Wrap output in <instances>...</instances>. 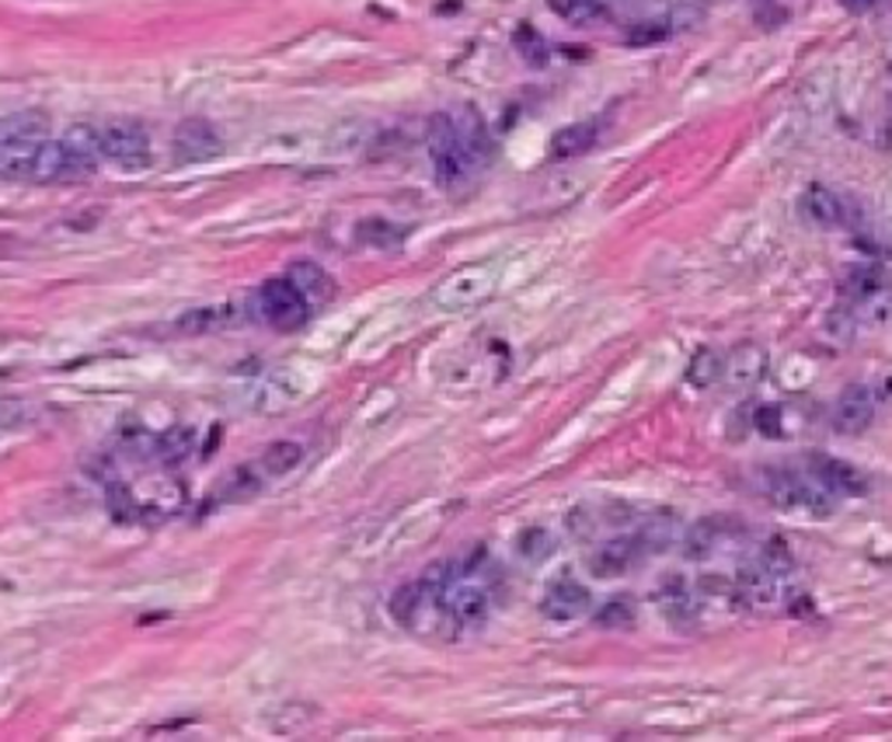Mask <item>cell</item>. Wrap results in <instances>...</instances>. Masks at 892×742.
Instances as JSON below:
<instances>
[{"mask_svg":"<svg viewBox=\"0 0 892 742\" xmlns=\"http://www.w3.org/2000/svg\"><path fill=\"white\" fill-rule=\"evenodd\" d=\"M102 161V129L88 123L71 126L60 140H49L31 168V181H67L88 175Z\"/></svg>","mask_w":892,"mask_h":742,"instance_id":"cell-1","label":"cell"},{"mask_svg":"<svg viewBox=\"0 0 892 742\" xmlns=\"http://www.w3.org/2000/svg\"><path fill=\"white\" fill-rule=\"evenodd\" d=\"M49 143V119L42 112H14L0 119V178H31L39 151Z\"/></svg>","mask_w":892,"mask_h":742,"instance_id":"cell-2","label":"cell"},{"mask_svg":"<svg viewBox=\"0 0 892 742\" xmlns=\"http://www.w3.org/2000/svg\"><path fill=\"white\" fill-rule=\"evenodd\" d=\"M255 318L266 321L276 332H296L310 318L307 296L290 283V276L269 279L266 286L255 293Z\"/></svg>","mask_w":892,"mask_h":742,"instance_id":"cell-3","label":"cell"},{"mask_svg":"<svg viewBox=\"0 0 892 742\" xmlns=\"http://www.w3.org/2000/svg\"><path fill=\"white\" fill-rule=\"evenodd\" d=\"M499 286V269L495 266H460L436 286L433 300L439 310H471L477 304H485L488 296Z\"/></svg>","mask_w":892,"mask_h":742,"instance_id":"cell-4","label":"cell"},{"mask_svg":"<svg viewBox=\"0 0 892 742\" xmlns=\"http://www.w3.org/2000/svg\"><path fill=\"white\" fill-rule=\"evenodd\" d=\"M102 157L123 171L151 168V133L137 119H112L102 126Z\"/></svg>","mask_w":892,"mask_h":742,"instance_id":"cell-5","label":"cell"},{"mask_svg":"<svg viewBox=\"0 0 892 742\" xmlns=\"http://www.w3.org/2000/svg\"><path fill=\"white\" fill-rule=\"evenodd\" d=\"M429 157H433V171L443 189L457 186L464 171L471 168V161L464 154V146L457 140V126L450 115H433L429 123Z\"/></svg>","mask_w":892,"mask_h":742,"instance_id":"cell-6","label":"cell"},{"mask_svg":"<svg viewBox=\"0 0 892 742\" xmlns=\"http://www.w3.org/2000/svg\"><path fill=\"white\" fill-rule=\"evenodd\" d=\"M436 592L443 610L457 624H477L488 614V589L474 579H460V575H436Z\"/></svg>","mask_w":892,"mask_h":742,"instance_id":"cell-7","label":"cell"},{"mask_svg":"<svg viewBox=\"0 0 892 742\" xmlns=\"http://www.w3.org/2000/svg\"><path fill=\"white\" fill-rule=\"evenodd\" d=\"M171 151H175L178 164H203V161H213L224 154V137L209 119L192 115V119H181L175 126Z\"/></svg>","mask_w":892,"mask_h":742,"instance_id":"cell-8","label":"cell"},{"mask_svg":"<svg viewBox=\"0 0 892 742\" xmlns=\"http://www.w3.org/2000/svg\"><path fill=\"white\" fill-rule=\"evenodd\" d=\"M767 495H770V502L774 506H781V509H802V513H830V495L819 491L816 485H808L805 477L799 474H791V471H770L767 474Z\"/></svg>","mask_w":892,"mask_h":742,"instance_id":"cell-9","label":"cell"},{"mask_svg":"<svg viewBox=\"0 0 892 742\" xmlns=\"http://www.w3.org/2000/svg\"><path fill=\"white\" fill-rule=\"evenodd\" d=\"M767 373V349L760 342H739L729 349L722 362V381L725 387H732L736 394L753 391Z\"/></svg>","mask_w":892,"mask_h":742,"instance_id":"cell-10","label":"cell"},{"mask_svg":"<svg viewBox=\"0 0 892 742\" xmlns=\"http://www.w3.org/2000/svg\"><path fill=\"white\" fill-rule=\"evenodd\" d=\"M871 415H875V398L865 384H851L840 391L837 398V408H833V428L844 436H857L865 433L871 425Z\"/></svg>","mask_w":892,"mask_h":742,"instance_id":"cell-11","label":"cell"},{"mask_svg":"<svg viewBox=\"0 0 892 742\" xmlns=\"http://www.w3.org/2000/svg\"><path fill=\"white\" fill-rule=\"evenodd\" d=\"M586 606H589V589L583 583L558 579V583H551L548 592H544L540 614L548 621H572V617L586 614Z\"/></svg>","mask_w":892,"mask_h":742,"instance_id":"cell-12","label":"cell"},{"mask_svg":"<svg viewBox=\"0 0 892 742\" xmlns=\"http://www.w3.org/2000/svg\"><path fill=\"white\" fill-rule=\"evenodd\" d=\"M638 558L641 554L635 548V537H617V540L603 543V548L589 558V572L600 575V579H614V575H624L632 568Z\"/></svg>","mask_w":892,"mask_h":742,"instance_id":"cell-13","label":"cell"},{"mask_svg":"<svg viewBox=\"0 0 892 742\" xmlns=\"http://www.w3.org/2000/svg\"><path fill=\"white\" fill-rule=\"evenodd\" d=\"M290 283L307 296V304H328L335 296V283L318 261H293L290 266Z\"/></svg>","mask_w":892,"mask_h":742,"instance_id":"cell-14","label":"cell"},{"mask_svg":"<svg viewBox=\"0 0 892 742\" xmlns=\"http://www.w3.org/2000/svg\"><path fill=\"white\" fill-rule=\"evenodd\" d=\"M802 206L808 213V220L816 227H844L848 217H844V200L826 189V186H808L805 195H802Z\"/></svg>","mask_w":892,"mask_h":742,"instance_id":"cell-15","label":"cell"},{"mask_svg":"<svg viewBox=\"0 0 892 742\" xmlns=\"http://www.w3.org/2000/svg\"><path fill=\"white\" fill-rule=\"evenodd\" d=\"M457 126V140L460 146H464V154L471 164H482L492 157V140H488V129L482 123V115H477L474 108H464L460 112V119H454Z\"/></svg>","mask_w":892,"mask_h":742,"instance_id":"cell-16","label":"cell"},{"mask_svg":"<svg viewBox=\"0 0 892 742\" xmlns=\"http://www.w3.org/2000/svg\"><path fill=\"white\" fill-rule=\"evenodd\" d=\"M673 530H676V516H673V513H663V509H659V513H652L649 520H641V526L632 534L638 554L646 558V554L666 551V548H670V540H673Z\"/></svg>","mask_w":892,"mask_h":742,"instance_id":"cell-17","label":"cell"},{"mask_svg":"<svg viewBox=\"0 0 892 742\" xmlns=\"http://www.w3.org/2000/svg\"><path fill=\"white\" fill-rule=\"evenodd\" d=\"M816 477L837 495H862L868 488L865 474H857L851 464H844V460H830V457L816 460Z\"/></svg>","mask_w":892,"mask_h":742,"instance_id":"cell-18","label":"cell"},{"mask_svg":"<svg viewBox=\"0 0 892 742\" xmlns=\"http://www.w3.org/2000/svg\"><path fill=\"white\" fill-rule=\"evenodd\" d=\"M592 143H597V123H572L551 137V154L558 161H569V157L586 154Z\"/></svg>","mask_w":892,"mask_h":742,"instance_id":"cell-19","label":"cell"},{"mask_svg":"<svg viewBox=\"0 0 892 742\" xmlns=\"http://www.w3.org/2000/svg\"><path fill=\"white\" fill-rule=\"evenodd\" d=\"M722 526H725L722 516H708V520H698V523L690 526L687 537H684V554L690 558V562H704V558L718 548Z\"/></svg>","mask_w":892,"mask_h":742,"instance_id":"cell-20","label":"cell"},{"mask_svg":"<svg viewBox=\"0 0 892 742\" xmlns=\"http://www.w3.org/2000/svg\"><path fill=\"white\" fill-rule=\"evenodd\" d=\"M301 460H304V447H301V443L279 439V443H272V447L258 457V471L266 474V477H283L293 468H301Z\"/></svg>","mask_w":892,"mask_h":742,"instance_id":"cell-21","label":"cell"},{"mask_svg":"<svg viewBox=\"0 0 892 742\" xmlns=\"http://www.w3.org/2000/svg\"><path fill=\"white\" fill-rule=\"evenodd\" d=\"M722 362L725 356H718L715 349H698L690 356V367H687V384L698 387V391H708L722 381Z\"/></svg>","mask_w":892,"mask_h":742,"instance_id":"cell-22","label":"cell"},{"mask_svg":"<svg viewBox=\"0 0 892 742\" xmlns=\"http://www.w3.org/2000/svg\"><path fill=\"white\" fill-rule=\"evenodd\" d=\"M774 583H778V575H770L764 565H753V568H742L739 575V592L747 597L753 606H767L774 603Z\"/></svg>","mask_w":892,"mask_h":742,"instance_id":"cell-23","label":"cell"},{"mask_svg":"<svg viewBox=\"0 0 892 742\" xmlns=\"http://www.w3.org/2000/svg\"><path fill=\"white\" fill-rule=\"evenodd\" d=\"M597 628H607V631H621V628H632L638 621V606L632 597H617V600H607L600 610H597Z\"/></svg>","mask_w":892,"mask_h":742,"instance_id":"cell-24","label":"cell"},{"mask_svg":"<svg viewBox=\"0 0 892 742\" xmlns=\"http://www.w3.org/2000/svg\"><path fill=\"white\" fill-rule=\"evenodd\" d=\"M548 4L558 18H565L569 25H592L607 14L600 0H548Z\"/></svg>","mask_w":892,"mask_h":742,"instance_id":"cell-25","label":"cell"},{"mask_svg":"<svg viewBox=\"0 0 892 742\" xmlns=\"http://www.w3.org/2000/svg\"><path fill=\"white\" fill-rule=\"evenodd\" d=\"M262 488V474L255 468H238L227 474V482L220 485V502H244Z\"/></svg>","mask_w":892,"mask_h":742,"instance_id":"cell-26","label":"cell"},{"mask_svg":"<svg viewBox=\"0 0 892 742\" xmlns=\"http://www.w3.org/2000/svg\"><path fill=\"white\" fill-rule=\"evenodd\" d=\"M192 443H195L192 428H171V433H164L154 443V453H157V460H164V464H178V460L189 457Z\"/></svg>","mask_w":892,"mask_h":742,"instance_id":"cell-27","label":"cell"},{"mask_svg":"<svg viewBox=\"0 0 892 742\" xmlns=\"http://www.w3.org/2000/svg\"><path fill=\"white\" fill-rule=\"evenodd\" d=\"M227 321H230L227 307H200V310H192V315L178 318V328L181 332H192V335H206L213 328H224Z\"/></svg>","mask_w":892,"mask_h":742,"instance_id":"cell-28","label":"cell"},{"mask_svg":"<svg viewBox=\"0 0 892 742\" xmlns=\"http://www.w3.org/2000/svg\"><path fill=\"white\" fill-rule=\"evenodd\" d=\"M356 241L370 244V247H394V244L405 241V234L387 220H362L359 230H356Z\"/></svg>","mask_w":892,"mask_h":742,"instance_id":"cell-29","label":"cell"},{"mask_svg":"<svg viewBox=\"0 0 892 742\" xmlns=\"http://www.w3.org/2000/svg\"><path fill=\"white\" fill-rule=\"evenodd\" d=\"M517 551L526 558V562H544V558L555 551V537L548 530H540V526H534V530H526L517 540Z\"/></svg>","mask_w":892,"mask_h":742,"instance_id":"cell-30","label":"cell"},{"mask_svg":"<svg viewBox=\"0 0 892 742\" xmlns=\"http://www.w3.org/2000/svg\"><path fill=\"white\" fill-rule=\"evenodd\" d=\"M513 42H517V49L523 53L526 63H534V67H544V63H548V42H544L531 25H520Z\"/></svg>","mask_w":892,"mask_h":742,"instance_id":"cell-31","label":"cell"},{"mask_svg":"<svg viewBox=\"0 0 892 742\" xmlns=\"http://www.w3.org/2000/svg\"><path fill=\"white\" fill-rule=\"evenodd\" d=\"M659 603H663L666 617L690 614V589L684 586V579H666L663 589H659Z\"/></svg>","mask_w":892,"mask_h":742,"instance_id":"cell-32","label":"cell"},{"mask_svg":"<svg viewBox=\"0 0 892 742\" xmlns=\"http://www.w3.org/2000/svg\"><path fill=\"white\" fill-rule=\"evenodd\" d=\"M875 286H879V272L875 269H851L844 283H840V293L851 296V300H862Z\"/></svg>","mask_w":892,"mask_h":742,"instance_id":"cell-33","label":"cell"},{"mask_svg":"<svg viewBox=\"0 0 892 742\" xmlns=\"http://www.w3.org/2000/svg\"><path fill=\"white\" fill-rule=\"evenodd\" d=\"M760 565H764L770 575H781L791 568V551L785 548L781 540H770L764 551H760Z\"/></svg>","mask_w":892,"mask_h":742,"instance_id":"cell-34","label":"cell"},{"mask_svg":"<svg viewBox=\"0 0 892 742\" xmlns=\"http://www.w3.org/2000/svg\"><path fill=\"white\" fill-rule=\"evenodd\" d=\"M670 36V22H635L632 31H627V42L635 46H649Z\"/></svg>","mask_w":892,"mask_h":742,"instance_id":"cell-35","label":"cell"},{"mask_svg":"<svg viewBox=\"0 0 892 742\" xmlns=\"http://www.w3.org/2000/svg\"><path fill=\"white\" fill-rule=\"evenodd\" d=\"M600 520H603V516L597 513V509H586V506H579V509H575V513L569 516V530H572V537L586 540V537L597 534Z\"/></svg>","mask_w":892,"mask_h":742,"instance_id":"cell-36","label":"cell"},{"mask_svg":"<svg viewBox=\"0 0 892 742\" xmlns=\"http://www.w3.org/2000/svg\"><path fill=\"white\" fill-rule=\"evenodd\" d=\"M753 425H756V433H764V436H770V439H778V436H781V408H778V405H764V408L756 411Z\"/></svg>","mask_w":892,"mask_h":742,"instance_id":"cell-37","label":"cell"},{"mask_svg":"<svg viewBox=\"0 0 892 742\" xmlns=\"http://www.w3.org/2000/svg\"><path fill=\"white\" fill-rule=\"evenodd\" d=\"M840 4H844L851 14H865V11H871L875 4H879V0H840Z\"/></svg>","mask_w":892,"mask_h":742,"instance_id":"cell-38","label":"cell"}]
</instances>
